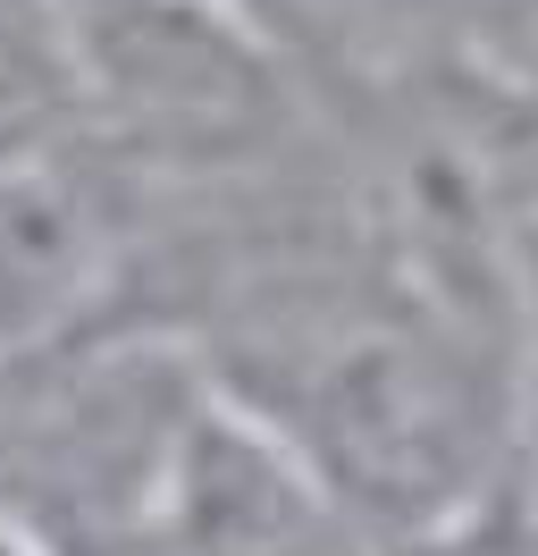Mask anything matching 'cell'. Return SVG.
<instances>
[{
	"mask_svg": "<svg viewBox=\"0 0 538 556\" xmlns=\"http://www.w3.org/2000/svg\"><path fill=\"white\" fill-rule=\"evenodd\" d=\"M210 371L152 320L0 354V531L26 556H161Z\"/></svg>",
	"mask_w": 538,
	"mask_h": 556,
	"instance_id": "1",
	"label": "cell"
},
{
	"mask_svg": "<svg viewBox=\"0 0 538 556\" xmlns=\"http://www.w3.org/2000/svg\"><path fill=\"white\" fill-rule=\"evenodd\" d=\"M76 143H85V102H76V60H67L60 9L9 0L0 9V177L42 169Z\"/></svg>",
	"mask_w": 538,
	"mask_h": 556,
	"instance_id": "2",
	"label": "cell"
},
{
	"mask_svg": "<svg viewBox=\"0 0 538 556\" xmlns=\"http://www.w3.org/2000/svg\"><path fill=\"white\" fill-rule=\"evenodd\" d=\"M210 9H244V17H261V0H210Z\"/></svg>",
	"mask_w": 538,
	"mask_h": 556,
	"instance_id": "3",
	"label": "cell"
},
{
	"mask_svg": "<svg viewBox=\"0 0 538 556\" xmlns=\"http://www.w3.org/2000/svg\"><path fill=\"white\" fill-rule=\"evenodd\" d=\"M0 9H9V0H0Z\"/></svg>",
	"mask_w": 538,
	"mask_h": 556,
	"instance_id": "4",
	"label": "cell"
}]
</instances>
